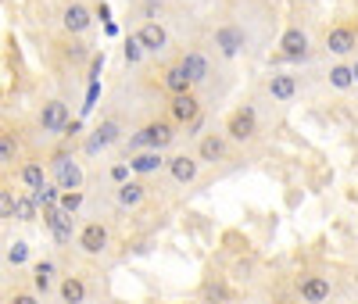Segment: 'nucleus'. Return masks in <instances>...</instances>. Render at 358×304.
I'll return each mask as SVG.
<instances>
[{
    "label": "nucleus",
    "mask_w": 358,
    "mask_h": 304,
    "mask_svg": "<svg viewBox=\"0 0 358 304\" xmlns=\"http://www.w3.org/2000/svg\"><path fill=\"white\" fill-rule=\"evenodd\" d=\"M176 140V126L172 122H147V126L129 140V147L133 151H140V147H147V151H161V147H168Z\"/></svg>",
    "instance_id": "f257e3e1"
},
{
    "label": "nucleus",
    "mask_w": 358,
    "mask_h": 304,
    "mask_svg": "<svg viewBox=\"0 0 358 304\" xmlns=\"http://www.w3.org/2000/svg\"><path fill=\"white\" fill-rule=\"evenodd\" d=\"M51 169H54V182H57L61 190H79L82 187V169L75 165L69 154H54Z\"/></svg>",
    "instance_id": "f03ea898"
},
{
    "label": "nucleus",
    "mask_w": 358,
    "mask_h": 304,
    "mask_svg": "<svg viewBox=\"0 0 358 304\" xmlns=\"http://www.w3.org/2000/svg\"><path fill=\"white\" fill-rule=\"evenodd\" d=\"M39 126H44L47 133H65L69 129V104L47 100V104L39 108Z\"/></svg>",
    "instance_id": "7ed1b4c3"
},
{
    "label": "nucleus",
    "mask_w": 358,
    "mask_h": 304,
    "mask_svg": "<svg viewBox=\"0 0 358 304\" xmlns=\"http://www.w3.org/2000/svg\"><path fill=\"white\" fill-rule=\"evenodd\" d=\"M44 226L51 229L54 243H69V240H72V215H69V211L47 208V211H44Z\"/></svg>",
    "instance_id": "20e7f679"
},
{
    "label": "nucleus",
    "mask_w": 358,
    "mask_h": 304,
    "mask_svg": "<svg viewBox=\"0 0 358 304\" xmlns=\"http://www.w3.org/2000/svg\"><path fill=\"white\" fill-rule=\"evenodd\" d=\"M168 111H172V118L179 122V126H194V122L201 118V104L194 93H183V97H172V104H168Z\"/></svg>",
    "instance_id": "39448f33"
},
{
    "label": "nucleus",
    "mask_w": 358,
    "mask_h": 304,
    "mask_svg": "<svg viewBox=\"0 0 358 304\" xmlns=\"http://www.w3.org/2000/svg\"><path fill=\"white\" fill-rule=\"evenodd\" d=\"M226 133H229V140H251L255 136V111L251 108H240L237 115H229V122H226Z\"/></svg>",
    "instance_id": "423d86ee"
},
{
    "label": "nucleus",
    "mask_w": 358,
    "mask_h": 304,
    "mask_svg": "<svg viewBox=\"0 0 358 304\" xmlns=\"http://www.w3.org/2000/svg\"><path fill=\"white\" fill-rule=\"evenodd\" d=\"M104 247H108V229L100 226V222H90V226L79 229V251L87 254H100Z\"/></svg>",
    "instance_id": "0eeeda50"
},
{
    "label": "nucleus",
    "mask_w": 358,
    "mask_h": 304,
    "mask_svg": "<svg viewBox=\"0 0 358 304\" xmlns=\"http://www.w3.org/2000/svg\"><path fill=\"white\" fill-rule=\"evenodd\" d=\"M355 47H358V36H355L351 26H337V29L326 32V50L330 54H351Z\"/></svg>",
    "instance_id": "6e6552de"
},
{
    "label": "nucleus",
    "mask_w": 358,
    "mask_h": 304,
    "mask_svg": "<svg viewBox=\"0 0 358 304\" xmlns=\"http://www.w3.org/2000/svg\"><path fill=\"white\" fill-rule=\"evenodd\" d=\"M168 172H172V179L176 182H194L197 179V161L190 158V154H176V158H168Z\"/></svg>",
    "instance_id": "1a4fd4ad"
},
{
    "label": "nucleus",
    "mask_w": 358,
    "mask_h": 304,
    "mask_svg": "<svg viewBox=\"0 0 358 304\" xmlns=\"http://www.w3.org/2000/svg\"><path fill=\"white\" fill-rule=\"evenodd\" d=\"M326 297H330V279H326V276H308V279H301V301L323 304Z\"/></svg>",
    "instance_id": "9d476101"
},
{
    "label": "nucleus",
    "mask_w": 358,
    "mask_h": 304,
    "mask_svg": "<svg viewBox=\"0 0 358 304\" xmlns=\"http://www.w3.org/2000/svg\"><path fill=\"white\" fill-rule=\"evenodd\" d=\"M165 90L172 93V97H183V93H190V86H194V79L183 72V65H172V68H165Z\"/></svg>",
    "instance_id": "9b49d317"
},
{
    "label": "nucleus",
    "mask_w": 358,
    "mask_h": 304,
    "mask_svg": "<svg viewBox=\"0 0 358 304\" xmlns=\"http://www.w3.org/2000/svg\"><path fill=\"white\" fill-rule=\"evenodd\" d=\"M61 22H65V29L69 32H87L90 29V22H93V15L82 8V4H69L65 8V18H61Z\"/></svg>",
    "instance_id": "f8f14e48"
},
{
    "label": "nucleus",
    "mask_w": 358,
    "mask_h": 304,
    "mask_svg": "<svg viewBox=\"0 0 358 304\" xmlns=\"http://www.w3.org/2000/svg\"><path fill=\"white\" fill-rule=\"evenodd\" d=\"M280 47H283V57H305L308 54V36L301 29H287Z\"/></svg>",
    "instance_id": "ddd939ff"
},
{
    "label": "nucleus",
    "mask_w": 358,
    "mask_h": 304,
    "mask_svg": "<svg viewBox=\"0 0 358 304\" xmlns=\"http://www.w3.org/2000/svg\"><path fill=\"white\" fill-rule=\"evenodd\" d=\"M57 294H61L65 304H82V301H87V283H82L79 276H65V279H61V287H57Z\"/></svg>",
    "instance_id": "4468645a"
},
{
    "label": "nucleus",
    "mask_w": 358,
    "mask_h": 304,
    "mask_svg": "<svg viewBox=\"0 0 358 304\" xmlns=\"http://www.w3.org/2000/svg\"><path fill=\"white\" fill-rule=\"evenodd\" d=\"M161 165H168V161L161 158V151H140V154L129 161V169L140 172V175H151V172H158Z\"/></svg>",
    "instance_id": "2eb2a0df"
},
{
    "label": "nucleus",
    "mask_w": 358,
    "mask_h": 304,
    "mask_svg": "<svg viewBox=\"0 0 358 304\" xmlns=\"http://www.w3.org/2000/svg\"><path fill=\"white\" fill-rule=\"evenodd\" d=\"M215 47H219L226 57H233V54L244 47V32H240V29H233V26L219 29V32H215Z\"/></svg>",
    "instance_id": "dca6fc26"
},
{
    "label": "nucleus",
    "mask_w": 358,
    "mask_h": 304,
    "mask_svg": "<svg viewBox=\"0 0 358 304\" xmlns=\"http://www.w3.org/2000/svg\"><path fill=\"white\" fill-rule=\"evenodd\" d=\"M136 36H140V44H143V50H161V47L168 44V36H165V29H161L158 22H143Z\"/></svg>",
    "instance_id": "f3484780"
},
{
    "label": "nucleus",
    "mask_w": 358,
    "mask_h": 304,
    "mask_svg": "<svg viewBox=\"0 0 358 304\" xmlns=\"http://www.w3.org/2000/svg\"><path fill=\"white\" fill-rule=\"evenodd\" d=\"M179 65H183V72L190 75L194 83H204V79H208V61H204V54H197V50H186Z\"/></svg>",
    "instance_id": "a211bd4d"
},
{
    "label": "nucleus",
    "mask_w": 358,
    "mask_h": 304,
    "mask_svg": "<svg viewBox=\"0 0 358 304\" xmlns=\"http://www.w3.org/2000/svg\"><path fill=\"white\" fill-rule=\"evenodd\" d=\"M197 158H201V161H212V165H215V161H222V158H226V140L215 136V133L204 136L201 147H197Z\"/></svg>",
    "instance_id": "6ab92c4d"
},
{
    "label": "nucleus",
    "mask_w": 358,
    "mask_h": 304,
    "mask_svg": "<svg viewBox=\"0 0 358 304\" xmlns=\"http://www.w3.org/2000/svg\"><path fill=\"white\" fill-rule=\"evenodd\" d=\"M18 179L26 182L29 190H39L47 182V172H44V161H26L22 169H18Z\"/></svg>",
    "instance_id": "aec40b11"
},
{
    "label": "nucleus",
    "mask_w": 358,
    "mask_h": 304,
    "mask_svg": "<svg viewBox=\"0 0 358 304\" xmlns=\"http://www.w3.org/2000/svg\"><path fill=\"white\" fill-rule=\"evenodd\" d=\"M143 182H136V179H129V182H122V187L115 190V197H118V205L122 208H136L140 200H143Z\"/></svg>",
    "instance_id": "412c9836"
},
{
    "label": "nucleus",
    "mask_w": 358,
    "mask_h": 304,
    "mask_svg": "<svg viewBox=\"0 0 358 304\" xmlns=\"http://www.w3.org/2000/svg\"><path fill=\"white\" fill-rule=\"evenodd\" d=\"M269 93H272V100H294L298 83H294V75H272L269 79Z\"/></svg>",
    "instance_id": "4be33fe9"
},
{
    "label": "nucleus",
    "mask_w": 358,
    "mask_h": 304,
    "mask_svg": "<svg viewBox=\"0 0 358 304\" xmlns=\"http://www.w3.org/2000/svg\"><path fill=\"white\" fill-rule=\"evenodd\" d=\"M61 193H65V190H61L57 182H44L39 190H33V200L47 211V208H57V205H61Z\"/></svg>",
    "instance_id": "5701e85b"
},
{
    "label": "nucleus",
    "mask_w": 358,
    "mask_h": 304,
    "mask_svg": "<svg viewBox=\"0 0 358 304\" xmlns=\"http://www.w3.org/2000/svg\"><path fill=\"white\" fill-rule=\"evenodd\" d=\"M115 140H118V122H100V129L90 140V151H100V147L115 144Z\"/></svg>",
    "instance_id": "b1692460"
},
{
    "label": "nucleus",
    "mask_w": 358,
    "mask_h": 304,
    "mask_svg": "<svg viewBox=\"0 0 358 304\" xmlns=\"http://www.w3.org/2000/svg\"><path fill=\"white\" fill-rule=\"evenodd\" d=\"M51 283H54V265H51V261H36V265H33V287L39 294H47Z\"/></svg>",
    "instance_id": "393cba45"
},
{
    "label": "nucleus",
    "mask_w": 358,
    "mask_h": 304,
    "mask_svg": "<svg viewBox=\"0 0 358 304\" xmlns=\"http://www.w3.org/2000/svg\"><path fill=\"white\" fill-rule=\"evenodd\" d=\"M330 86H337V90H351V86H355V72H351L348 65L330 68Z\"/></svg>",
    "instance_id": "a878e982"
},
{
    "label": "nucleus",
    "mask_w": 358,
    "mask_h": 304,
    "mask_svg": "<svg viewBox=\"0 0 358 304\" xmlns=\"http://www.w3.org/2000/svg\"><path fill=\"white\" fill-rule=\"evenodd\" d=\"M36 211H39V205L33 200V193H29V197H18V208H15V218H18V222H33Z\"/></svg>",
    "instance_id": "bb28decb"
},
{
    "label": "nucleus",
    "mask_w": 358,
    "mask_h": 304,
    "mask_svg": "<svg viewBox=\"0 0 358 304\" xmlns=\"http://www.w3.org/2000/svg\"><path fill=\"white\" fill-rule=\"evenodd\" d=\"M15 151H18V140H15V133H4V136H0V165H11V161H15Z\"/></svg>",
    "instance_id": "cd10ccee"
},
{
    "label": "nucleus",
    "mask_w": 358,
    "mask_h": 304,
    "mask_svg": "<svg viewBox=\"0 0 358 304\" xmlns=\"http://www.w3.org/2000/svg\"><path fill=\"white\" fill-rule=\"evenodd\" d=\"M61 211H69V215H75L79 208H82V193L79 190H65L61 193V205H57Z\"/></svg>",
    "instance_id": "c85d7f7f"
},
{
    "label": "nucleus",
    "mask_w": 358,
    "mask_h": 304,
    "mask_svg": "<svg viewBox=\"0 0 358 304\" xmlns=\"http://www.w3.org/2000/svg\"><path fill=\"white\" fill-rule=\"evenodd\" d=\"M26 258H29V243H22V240L8 243V261H11V265H22Z\"/></svg>",
    "instance_id": "c756f323"
},
{
    "label": "nucleus",
    "mask_w": 358,
    "mask_h": 304,
    "mask_svg": "<svg viewBox=\"0 0 358 304\" xmlns=\"http://www.w3.org/2000/svg\"><path fill=\"white\" fill-rule=\"evenodd\" d=\"M15 208H18V197L11 190H0V218H15Z\"/></svg>",
    "instance_id": "7c9ffc66"
},
{
    "label": "nucleus",
    "mask_w": 358,
    "mask_h": 304,
    "mask_svg": "<svg viewBox=\"0 0 358 304\" xmlns=\"http://www.w3.org/2000/svg\"><path fill=\"white\" fill-rule=\"evenodd\" d=\"M140 57H143V44H140V36H129V39H125V61H129V65H136Z\"/></svg>",
    "instance_id": "2f4dec72"
},
{
    "label": "nucleus",
    "mask_w": 358,
    "mask_h": 304,
    "mask_svg": "<svg viewBox=\"0 0 358 304\" xmlns=\"http://www.w3.org/2000/svg\"><path fill=\"white\" fill-rule=\"evenodd\" d=\"M229 297V290L222 287V283H208L204 287V301H226Z\"/></svg>",
    "instance_id": "473e14b6"
},
{
    "label": "nucleus",
    "mask_w": 358,
    "mask_h": 304,
    "mask_svg": "<svg viewBox=\"0 0 358 304\" xmlns=\"http://www.w3.org/2000/svg\"><path fill=\"white\" fill-rule=\"evenodd\" d=\"M8 304H39V301H36V294L18 290V294H11V297H8Z\"/></svg>",
    "instance_id": "72a5a7b5"
},
{
    "label": "nucleus",
    "mask_w": 358,
    "mask_h": 304,
    "mask_svg": "<svg viewBox=\"0 0 358 304\" xmlns=\"http://www.w3.org/2000/svg\"><path fill=\"white\" fill-rule=\"evenodd\" d=\"M111 179L118 182V187H122V182H129V165H115V169H111Z\"/></svg>",
    "instance_id": "f704fd0d"
},
{
    "label": "nucleus",
    "mask_w": 358,
    "mask_h": 304,
    "mask_svg": "<svg viewBox=\"0 0 358 304\" xmlns=\"http://www.w3.org/2000/svg\"><path fill=\"white\" fill-rule=\"evenodd\" d=\"M143 15L154 18V15H158V0H147V4H143Z\"/></svg>",
    "instance_id": "c9c22d12"
},
{
    "label": "nucleus",
    "mask_w": 358,
    "mask_h": 304,
    "mask_svg": "<svg viewBox=\"0 0 358 304\" xmlns=\"http://www.w3.org/2000/svg\"><path fill=\"white\" fill-rule=\"evenodd\" d=\"M351 72H355V83H358V61H355V65H351Z\"/></svg>",
    "instance_id": "e433bc0d"
},
{
    "label": "nucleus",
    "mask_w": 358,
    "mask_h": 304,
    "mask_svg": "<svg viewBox=\"0 0 358 304\" xmlns=\"http://www.w3.org/2000/svg\"><path fill=\"white\" fill-rule=\"evenodd\" d=\"M283 304H294V301H283Z\"/></svg>",
    "instance_id": "4c0bfd02"
}]
</instances>
